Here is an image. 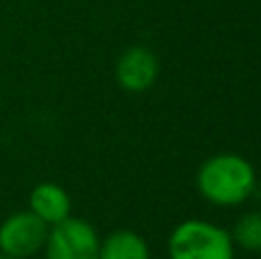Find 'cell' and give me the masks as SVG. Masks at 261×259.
<instances>
[{"instance_id":"6da1fadb","label":"cell","mask_w":261,"mask_h":259,"mask_svg":"<svg viewBox=\"0 0 261 259\" xmlns=\"http://www.w3.org/2000/svg\"><path fill=\"white\" fill-rule=\"evenodd\" d=\"M257 172L252 163L239 154H216L202 163L197 188L206 202L216 206H239L254 193Z\"/></svg>"},{"instance_id":"7a4b0ae2","label":"cell","mask_w":261,"mask_h":259,"mask_svg":"<svg viewBox=\"0 0 261 259\" xmlns=\"http://www.w3.org/2000/svg\"><path fill=\"white\" fill-rule=\"evenodd\" d=\"M170 259H234L231 232L208 220H184L167 241Z\"/></svg>"},{"instance_id":"3957f363","label":"cell","mask_w":261,"mask_h":259,"mask_svg":"<svg viewBox=\"0 0 261 259\" xmlns=\"http://www.w3.org/2000/svg\"><path fill=\"white\" fill-rule=\"evenodd\" d=\"M46 259H99L101 239L92 223L83 218H69L48 227Z\"/></svg>"},{"instance_id":"277c9868","label":"cell","mask_w":261,"mask_h":259,"mask_svg":"<svg viewBox=\"0 0 261 259\" xmlns=\"http://www.w3.org/2000/svg\"><path fill=\"white\" fill-rule=\"evenodd\" d=\"M48 225L32 211H18L0 225V252L14 259L32 257L46 246Z\"/></svg>"},{"instance_id":"5b68a950","label":"cell","mask_w":261,"mask_h":259,"mask_svg":"<svg viewBox=\"0 0 261 259\" xmlns=\"http://www.w3.org/2000/svg\"><path fill=\"white\" fill-rule=\"evenodd\" d=\"M115 78L126 92H144L156 83L158 78V58L153 50L144 48V46H133L122 58L117 60L115 67Z\"/></svg>"},{"instance_id":"8992f818","label":"cell","mask_w":261,"mask_h":259,"mask_svg":"<svg viewBox=\"0 0 261 259\" xmlns=\"http://www.w3.org/2000/svg\"><path fill=\"white\" fill-rule=\"evenodd\" d=\"M30 211L35 216H39L46 225H55L60 220L71 216V197L58 184L44 182L39 186L32 188L30 193Z\"/></svg>"},{"instance_id":"52a82bcc","label":"cell","mask_w":261,"mask_h":259,"mask_svg":"<svg viewBox=\"0 0 261 259\" xmlns=\"http://www.w3.org/2000/svg\"><path fill=\"white\" fill-rule=\"evenodd\" d=\"M99 259H151L144 237L133 229H117L101 241Z\"/></svg>"},{"instance_id":"ba28073f","label":"cell","mask_w":261,"mask_h":259,"mask_svg":"<svg viewBox=\"0 0 261 259\" xmlns=\"http://www.w3.org/2000/svg\"><path fill=\"white\" fill-rule=\"evenodd\" d=\"M231 239H234V246L243 250L261 252V211H250L241 216L231 232Z\"/></svg>"},{"instance_id":"9c48e42d","label":"cell","mask_w":261,"mask_h":259,"mask_svg":"<svg viewBox=\"0 0 261 259\" xmlns=\"http://www.w3.org/2000/svg\"><path fill=\"white\" fill-rule=\"evenodd\" d=\"M0 259H14V257H9V255H3V252H0Z\"/></svg>"}]
</instances>
